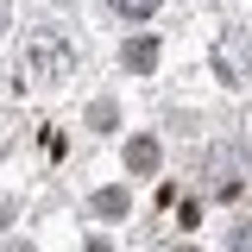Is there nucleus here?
<instances>
[{
  "label": "nucleus",
  "instance_id": "obj_1",
  "mask_svg": "<svg viewBox=\"0 0 252 252\" xmlns=\"http://www.w3.org/2000/svg\"><path fill=\"white\" fill-rule=\"evenodd\" d=\"M19 76H32V82H63V76H76V44H69L57 26L26 32V51H19Z\"/></svg>",
  "mask_w": 252,
  "mask_h": 252
},
{
  "label": "nucleus",
  "instance_id": "obj_2",
  "mask_svg": "<svg viewBox=\"0 0 252 252\" xmlns=\"http://www.w3.org/2000/svg\"><path fill=\"white\" fill-rule=\"evenodd\" d=\"M208 183H215V195H233V189L246 183V158L233 152V145L215 152V158H208Z\"/></svg>",
  "mask_w": 252,
  "mask_h": 252
},
{
  "label": "nucleus",
  "instance_id": "obj_3",
  "mask_svg": "<svg viewBox=\"0 0 252 252\" xmlns=\"http://www.w3.org/2000/svg\"><path fill=\"white\" fill-rule=\"evenodd\" d=\"M126 69H139V76L158 69V38H132V44H126Z\"/></svg>",
  "mask_w": 252,
  "mask_h": 252
},
{
  "label": "nucleus",
  "instance_id": "obj_4",
  "mask_svg": "<svg viewBox=\"0 0 252 252\" xmlns=\"http://www.w3.org/2000/svg\"><path fill=\"white\" fill-rule=\"evenodd\" d=\"M126 164H132L139 177H145V170H158V139H132V145H126Z\"/></svg>",
  "mask_w": 252,
  "mask_h": 252
},
{
  "label": "nucleus",
  "instance_id": "obj_5",
  "mask_svg": "<svg viewBox=\"0 0 252 252\" xmlns=\"http://www.w3.org/2000/svg\"><path fill=\"white\" fill-rule=\"evenodd\" d=\"M107 6H114V13H126V19H152L164 0H107Z\"/></svg>",
  "mask_w": 252,
  "mask_h": 252
},
{
  "label": "nucleus",
  "instance_id": "obj_6",
  "mask_svg": "<svg viewBox=\"0 0 252 252\" xmlns=\"http://www.w3.org/2000/svg\"><path fill=\"white\" fill-rule=\"evenodd\" d=\"M94 215H126V189H101L94 195Z\"/></svg>",
  "mask_w": 252,
  "mask_h": 252
},
{
  "label": "nucleus",
  "instance_id": "obj_7",
  "mask_svg": "<svg viewBox=\"0 0 252 252\" xmlns=\"http://www.w3.org/2000/svg\"><path fill=\"white\" fill-rule=\"evenodd\" d=\"M233 252H252V220L240 227V240H233Z\"/></svg>",
  "mask_w": 252,
  "mask_h": 252
},
{
  "label": "nucleus",
  "instance_id": "obj_8",
  "mask_svg": "<svg viewBox=\"0 0 252 252\" xmlns=\"http://www.w3.org/2000/svg\"><path fill=\"white\" fill-rule=\"evenodd\" d=\"M0 32H6V0H0Z\"/></svg>",
  "mask_w": 252,
  "mask_h": 252
}]
</instances>
